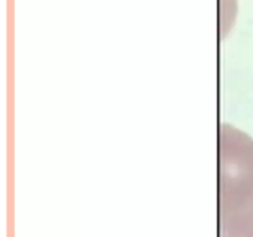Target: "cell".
Returning a JSON list of instances; mask_svg holds the SVG:
<instances>
[{"mask_svg":"<svg viewBox=\"0 0 253 237\" xmlns=\"http://www.w3.org/2000/svg\"><path fill=\"white\" fill-rule=\"evenodd\" d=\"M219 145L220 235L253 237V140L224 123Z\"/></svg>","mask_w":253,"mask_h":237,"instance_id":"cell-1","label":"cell"}]
</instances>
